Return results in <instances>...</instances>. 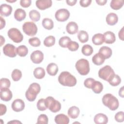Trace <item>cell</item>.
Here are the masks:
<instances>
[{
    "label": "cell",
    "mask_w": 124,
    "mask_h": 124,
    "mask_svg": "<svg viewBox=\"0 0 124 124\" xmlns=\"http://www.w3.org/2000/svg\"><path fill=\"white\" fill-rule=\"evenodd\" d=\"M59 83L64 86L68 87H73L77 84V79L69 72H62L58 77Z\"/></svg>",
    "instance_id": "6da1fadb"
},
{
    "label": "cell",
    "mask_w": 124,
    "mask_h": 124,
    "mask_svg": "<svg viewBox=\"0 0 124 124\" xmlns=\"http://www.w3.org/2000/svg\"><path fill=\"white\" fill-rule=\"evenodd\" d=\"M102 103L111 110H115L119 107L118 99L110 93H107L102 97Z\"/></svg>",
    "instance_id": "7a4b0ae2"
},
{
    "label": "cell",
    "mask_w": 124,
    "mask_h": 124,
    "mask_svg": "<svg viewBox=\"0 0 124 124\" xmlns=\"http://www.w3.org/2000/svg\"><path fill=\"white\" fill-rule=\"evenodd\" d=\"M41 87L40 85L37 83H31L25 93V96L27 99L30 102L35 100L37 95L40 93Z\"/></svg>",
    "instance_id": "3957f363"
},
{
    "label": "cell",
    "mask_w": 124,
    "mask_h": 124,
    "mask_svg": "<svg viewBox=\"0 0 124 124\" xmlns=\"http://www.w3.org/2000/svg\"><path fill=\"white\" fill-rule=\"evenodd\" d=\"M75 66L77 71L81 75H87L90 72L89 62L86 59H79L77 62Z\"/></svg>",
    "instance_id": "277c9868"
},
{
    "label": "cell",
    "mask_w": 124,
    "mask_h": 124,
    "mask_svg": "<svg viewBox=\"0 0 124 124\" xmlns=\"http://www.w3.org/2000/svg\"><path fill=\"white\" fill-rule=\"evenodd\" d=\"M45 104L47 108H48L52 112L56 113L61 110L60 102L52 96H48L45 99Z\"/></svg>",
    "instance_id": "5b68a950"
},
{
    "label": "cell",
    "mask_w": 124,
    "mask_h": 124,
    "mask_svg": "<svg viewBox=\"0 0 124 124\" xmlns=\"http://www.w3.org/2000/svg\"><path fill=\"white\" fill-rule=\"evenodd\" d=\"M114 75L115 73L113 69L108 65L101 68L98 71L99 77L108 82Z\"/></svg>",
    "instance_id": "8992f818"
},
{
    "label": "cell",
    "mask_w": 124,
    "mask_h": 124,
    "mask_svg": "<svg viewBox=\"0 0 124 124\" xmlns=\"http://www.w3.org/2000/svg\"><path fill=\"white\" fill-rule=\"evenodd\" d=\"M22 30L28 36H33L35 35L37 32V27L33 22H26L22 26Z\"/></svg>",
    "instance_id": "52a82bcc"
},
{
    "label": "cell",
    "mask_w": 124,
    "mask_h": 124,
    "mask_svg": "<svg viewBox=\"0 0 124 124\" xmlns=\"http://www.w3.org/2000/svg\"><path fill=\"white\" fill-rule=\"evenodd\" d=\"M7 34L9 37L15 43H20L23 39L22 34L20 31L16 28H11L8 31Z\"/></svg>",
    "instance_id": "ba28073f"
},
{
    "label": "cell",
    "mask_w": 124,
    "mask_h": 124,
    "mask_svg": "<svg viewBox=\"0 0 124 124\" xmlns=\"http://www.w3.org/2000/svg\"><path fill=\"white\" fill-rule=\"evenodd\" d=\"M70 12L66 9H60L57 10L55 14V18L60 22L66 21L70 16Z\"/></svg>",
    "instance_id": "9c48e42d"
},
{
    "label": "cell",
    "mask_w": 124,
    "mask_h": 124,
    "mask_svg": "<svg viewBox=\"0 0 124 124\" xmlns=\"http://www.w3.org/2000/svg\"><path fill=\"white\" fill-rule=\"evenodd\" d=\"M3 52L5 55L11 58H14L17 55L16 48L10 44H7L3 46Z\"/></svg>",
    "instance_id": "30bf717a"
},
{
    "label": "cell",
    "mask_w": 124,
    "mask_h": 124,
    "mask_svg": "<svg viewBox=\"0 0 124 124\" xmlns=\"http://www.w3.org/2000/svg\"><path fill=\"white\" fill-rule=\"evenodd\" d=\"M31 60L33 63H40L44 59V54L40 50H35L32 52L30 56Z\"/></svg>",
    "instance_id": "8fae6325"
},
{
    "label": "cell",
    "mask_w": 124,
    "mask_h": 124,
    "mask_svg": "<svg viewBox=\"0 0 124 124\" xmlns=\"http://www.w3.org/2000/svg\"><path fill=\"white\" fill-rule=\"evenodd\" d=\"M25 108L24 102L20 99H15L12 104V108L16 112H19L23 110Z\"/></svg>",
    "instance_id": "7c38bea8"
},
{
    "label": "cell",
    "mask_w": 124,
    "mask_h": 124,
    "mask_svg": "<svg viewBox=\"0 0 124 124\" xmlns=\"http://www.w3.org/2000/svg\"><path fill=\"white\" fill-rule=\"evenodd\" d=\"M12 93L8 88L0 89V99L4 101H9L12 98Z\"/></svg>",
    "instance_id": "4fadbf2b"
},
{
    "label": "cell",
    "mask_w": 124,
    "mask_h": 124,
    "mask_svg": "<svg viewBox=\"0 0 124 124\" xmlns=\"http://www.w3.org/2000/svg\"><path fill=\"white\" fill-rule=\"evenodd\" d=\"M52 4L51 0H37L36 1V7L41 10H44L50 7Z\"/></svg>",
    "instance_id": "5bb4252c"
},
{
    "label": "cell",
    "mask_w": 124,
    "mask_h": 124,
    "mask_svg": "<svg viewBox=\"0 0 124 124\" xmlns=\"http://www.w3.org/2000/svg\"><path fill=\"white\" fill-rule=\"evenodd\" d=\"M12 12V7L10 5L4 3L0 6V14L1 16H8Z\"/></svg>",
    "instance_id": "9a60e30c"
},
{
    "label": "cell",
    "mask_w": 124,
    "mask_h": 124,
    "mask_svg": "<svg viewBox=\"0 0 124 124\" xmlns=\"http://www.w3.org/2000/svg\"><path fill=\"white\" fill-rule=\"evenodd\" d=\"M103 37L104 41L106 44H113L115 42L116 40V37L115 34L110 31H108L105 32L103 34Z\"/></svg>",
    "instance_id": "2e32d148"
},
{
    "label": "cell",
    "mask_w": 124,
    "mask_h": 124,
    "mask_svg": "<svg viewBox=\"0 0 124 124\" xmlns=\"http://www.w3.org/2000/svg\"><path fill=\"white\" fill-rule=\"evenodd\" d=\"M93 120L96 124H106L108 122V118L106 115L103 113H98L95 115Z\"/></svg>",
    "instance_id": "e0dca14e"
},
{
    "label": "cell",
    "mask_w": 124,
    "mask_h": 124,
    "mask_svg": "<svg viewBox=\"0 0 124 124\" xmlns=\"http://www.w3.org/2000/svg\"><path fill=\"white\" fill-rule=\"evenodd\" d=\"M66 30L67 32L70 34H76L78 30V25L75 22H69L66 25Z\"/></svg>",
    "instance_id": "ac0fdd59"
},
{
    "label": "cell",
    "mask_w": 124,
    "mask_h": 124,
    "mask_svg": "<svg viewBox=\"0 0 124 124\" xmlns=\"http://www.w3.org/2000/svg\"><path fill=\"white\" fill-rule=\"evenodd\" d=\"M55 122L57 124H68L69 119L67 116L64 114H59L55 117Z\"/></svg>",
    "instance_id": "d6986e66"
},
{
    "label": "cell",
    "mask_w": 124,
    "mask_h": 124,
    "mask_svg": "<svg viewBox=\"0 0 124 124\" xmlns=\"http://www.w3.org/2000/svg\"><path fill=\"white\" fill-rule=\"evenodd\" d=\"M106 19L108 25L113 26L117 23L118 21V17L116 14L110 13L107 16Z\"/></svg>",
    "instance_id": "ffe728a7"
},
{
    "label": "cell",
    "mask_w": 124,
    "mask_h": 124,
    "mask_svg": "<svg viewBox=\"0 0 124 124\" xmlns=\"http://www.w3.org/2000/svg\"><path fill=\"white\" fill-rule=\"evenodd\" d=\"M26 16V13L25 10L22 9H17L14 13V17L18 21H21Z\"/></svg>",
    "instance_id": "44dd1931"
},
{
    "label": "cell",
    "mask_w": 124,
    "mask_h": 124,
    "mask_svg": "<svg viewBox=\"0 0 124 124\" xmlns=\"http://www.w3.org/2000/svg\"><path fill=\"white\" fill-rule=\"evenodd\" d=\"M99 53L101 54L105 59H107L111 56L112 52L110 47L107 46H103L99 49Z\"/></svg>",
    "instance_id": "7402d4cb"
},
{
    "label": "cell",
    "mask_w": 124,
    "mask_h": 124,
    "mask_svg": "<svg viewBox=\"0 0 124 124\" xmlns=\"http://www.w3.org/2000/svg\"><path fill=\"white\" fill-rule=\"evenodd\" d=\"M46 71L49 75L55 76L58 71V66L55 63H50L46 67Z\"/></svg>",
    "instance_id": "603a6c76"
},
{
    "label": "cell",
    "mask_w": 124,
    "mask_h": 124,
    "mask_svg": "<svg viewBox=\"0 0 124 124\" xmlns=\"http://www.w3.org/2000/svg\"><path fill=\"white\" fill-rule=\"evenodd\" d=\"M80 113L78 108L76 106H72L68 110V115L72 119H76L78 117Z\"/></svg>",
    "instance_id": "cb8c5ba5"
},
{
    "label": "cell",
    "mask_w": 124,
    "mask_h": 124,
    "mask_svg": "<svg viewBox=\"0 0 124 124\" xmlns=\"http://www.w3.org/2000/svg\"><path fill=\"white\" fill-rule=\"evenodd\" d=\"M105 59L100 53L95 54L92 58L93 62L96 65H102L105 62Z\"/></svg>",
    "instance_id": "d4e9b609"
},
{
    "label": "cell",
    "mask_w": 124,
    "mask_h": 124,
    "mask_svg": "<svg viewBox=\"0 0 124 124\" xmlns=\"http://www.w3.org/2000/svg\"><path fill=\"white\" fill-rule=\"evenodd\" d=\"M92 42L95 45H102L104 42L103 34L100 33L95 34L92 37Z\"/></svg>",
    "instance_id": "484cf974"
},
{
    "label": "cell",
    "mask_w": 124,
    "mask_h": 124,
    "mask_svg": "<svg viewBox=\"0 0 124 124\" xmlns=\"http://www.w3.org/2000/svg\"><path fill=\"white\" fill-rule=\"evenodd\" d=\"M33 75L37 79H42L45 76V71L42 67H37L33 71Z\"/></svg>",
    "instance_id": "4316f807"
},
{
    "label": "cell",
    "mask_w": 124,
    "mask_h": 124,
    "mask_svg": "<svg viewBox=\"0 0 124 124\" xmlns=\"http://www.w3.org/2000/svg\"><path fill=\"white\" fill-rule=\"evenodd\" d=\"M43 27L48 30H50L53 28L54 23L51 19L48 18H45L42 22Z\"/></svg>",
    "instance_id": "83f0119b"
},
{
    "label": "cell",
    "mask_w": 124,
    "mask_h": 124,
    "mask_svg": "<svg viewBox=\"0 0 124 124\" xmlns=\"http://www.w3.org/2000/svg\"><path fill=\"white\" fill-rule=\"evenodd\" d=\"M91 89L94 93L99 94L102 91L103 89V86L102 83L100 81L95 80Z\"/></svg>",
    "instance_id": "f1b7e54d"
},
{
    "label": "cell",
    "mask_w": 124,
    "mask_h": 124,
    "mask_svg": "<svg viewBox=\"0 0 124 124\" xmlns=\"http://www.w3.org/2000/svg\"><path fill=\"white\" fill-rule=\"evenodd\" d=\"M124 3V1L123 0H112L110 2V6L112 9L117 10L123 7Z\"/></svg>",
    "instance_id": "f546056e"
},
{
    "label": "cell",
    "mask_w": 124,
    "mask_h": 124,
    "mask_svg": "<svg viewBox=\"0 0 124 124\" xmlns=\"http://www.w3.org/2000/svg\"><path fill=\"white\" fill-rule=\"evenodd\" d=\"M78 38L79 41L82 43H84L87 42L89 40V35L87 32L85 31H80L78 34Z\"/></svg>",
    "instance_id": "4dcf8cb0"
},
{
    "label": "cell",
    "mask_w": 124,
    "mask_h": 124,
    "mask_svg": "<svg viewBox=\"0 0 124 124\" xmlns=\"http://www.w3.org/2000/svg\"><path fill=\"white\" fill-rule=\"evenodd\" d=\"M16 53L20 57H25L28 53V49L26 46L21 45L16 48Z\"/></svg>",
    "instance_id": "1f68e13d"
},
{
    "label": "cell",
    "mask_w": 124,
    "mask_h": 124,
    "mask_svg": "<svg viewBox=\"0 0 124 124\" xmlns=\"http://www.w3.org/2000/svg\"><path fill=\"white\" fill-rule=\"evenodd\" d=\"M82 53L85 56H90L93 52V49L92 46L89 45H84L81 49Z\"/></svg>",
    "instance_id": "d6a6232c"
},
{
    "label": "cell",
    "mask_w": 124,
    "mask_h": 124,
    "mask_svg": "<svg viewBox=\"0 0 124 124\" xmlns=\"http://www.w3.org/2000/svg\"><path fill=\"white\" fill-rule=\"evenodd\" d=\"M29 16L31 20L34 22L39 21L40 19V14L36 10H32L29 12Z\"/></svg>",
    "instance_id": "836d02e7"
},
{
    "label": "cell",
    "mask_w": 124,
    "mask_h": 124,
    "mask_svg": "<svg viewBox=\"0 0 124 124\" xmlns=\"http://www.w3.org/2000/svg\"><path fill=\"white\" fill-rule=\"evenodd\" d=\"M55 43V38L52 35L46 37L44 41V45L46 47L53 46Z\"/></svg>",
    "instance_id": "e575fe53"
},
{
    "label": "cell",
    "mask_w": 124,
    "mask_h": 124,
    "mask_svg": "<svg viewBox=\"0 0 124 124\" xmlns=\"http://www.w3.org/2000/svg\"><path fill=\"white\" fill-rule=\"evenodd\" d=\"M121 79L119 75L115 74L108 81L112 86H116L121 83Z\"/></svg>",
    "instance_id": "d590c367"
},
{
    "label": "cell",
    "mask_w": 124,
    "mask_h": 124,
    "mask_svg": "<svg viewBox=\"0 0 124 124\" xmlns=\"http://www.w3.org/2000/svg\"><path fill=\"white\" fill-rule=\"evenodd\" d=\"M11 76L14 81H18L22 77V72L20 70L17 69H15L12 71Z\"/></svg>",
    "instance_id": "8d00e7d4"
},
{
    "label": "cell",
    "mask_w": 124,
    "mask_h": 124,
    "mask_svg": "<svg viewBox=\"0 0 124 124\" xmlns=\"http://www.w3.org/2000/svg\"><path fill=\"white\" fill-rule=\"evenodd\" d=\"M71 41V39L69 37L63 36L60 39L59 41V44L61 47L63 48H66V47H67L68 44Z\"/></svg>",
    "instance_id": "74e56055"
},
{
    "label": "cell",
    "mask_w": 124,
    "mask_h": 124,
    "mask_svg": "<svg viewBox=\"0 0 124 124\" xmlns=\"http://www.w3.org/2000/svg\"><path fill=\"white\" fill-rule=\"evenodd\" d=\"M67 48L70 51H75L78 49L79 44L77 42L71 40L68 43L67 45Z\"/></svg>",
    "instance_id": "f35d334b"
},
{
    "label": "cell",
    "mask_w": 124,
    "mask_h": 124,
    "mask_svg": "<svg viewBox=\"0 0 124 124\" xmlns=\"http://www.w3.org/2000/svg\"><path fill=\"white\" fill-rule=\"evenodd\" d=\"M37 108L40 111H44L47 109L45 104V99L41 98L37 103Z\"/></svg>",
    "instance_id": "ab89813d"
},
{
    "label": "cell",
    "mask_w": 124,
    "mask_h": 124,
    "mask_svg": "<svg viewBox=\"0 0 124 124\" xmlns=\"http://www.w3.org/2000/svg\"><path fill=\"white\" fill-rule=\"evenodd\" d=\"M11 82L9 79L6 78H2L0 80V89L8 88H9L10 87Z\"/></svg>",
    "instance_id": "60d3db41"
},
{
    "label": "cell",
    "mask_w": 124,
    "mask_h": 124,
    "mask_svg": "<svg viewBox=\"0 0 124 124\" xmlns=\"http://www.w3.org/2000/svg\"><path fill=\"white\" fill-rule=\"evenodd\" d=\"M48 122V119L47 116L44 114H42L40 115L37 119V124H47Z\"/></svg>",
    "instance_id": "b9f144b4"
},
{
    "label": "cell",
    "mask_w": 124,
    "mask_h": 124,
    "mask_svg": "<svg viewBox=\"0 0 124 124\" xmlns=\"http://www.w3.org/2000/svg\"><path fill=\"white\" fill-rule=\"evenodd\" d=\"M29 44L32 46L38 47L41 45V41L38 37H32L29 39Z\"/></svg>",
    "instance_id": "7bdbcfd3"
},
{
    "label": "cell",
    "mask_w": 124,
    "mask_h": 124,
    "mask_svg": "<svg viewBox=\"0 0 124 124\" xmlns=\"http://www.w3.org/2000/svg\"><path fill=\"white\" fill-rule=\"evenodd\" d=\"M95 80L92 78H88L84 80V86L87 88L91 89Z\"/></svg>",
    "instance_id": "ee69618b"
},
{
    "label": "cell",
    "mask_w": 124,
    "mask_h": 124,
    "mask_svg": "<svg viewBox=\"0 0 124 124\" xmlns=\"http://www.w3.org/2000/svg\"><path fill=\"white\" fill-rule=\"evenodd\" d=\"M115 120L119 123L123 122L124 121V114L123 111H119L115 115Z\"/></svg>",
    "instance_id": "f6af8a7d"
},
{
    "label": "cell",
    "mask_w": 124,
    "mask_h": 124,
    "mask_svg": "<svg viewBox=\"0 0 124 124\" xmlns=\"http://www.w3.org/2000/svg\"><path fill=\"white\" fill-rule=\"evenodd\" d=\"M31 3V0H21L20 1V5L24 8L29 7Z\"/></svg>",
    "instance_id": "bcb514c9"
},
{
    "label": "cell",
    "mask_w": 124,
    "mask_h": 124,
    "mask_svg": "<svg viewBox=\"0 0 124 124\" xmlns=\"http://www.w3.org/2000/svg\"><path fill=\"white\" fill-rule=\"evenodd\" d=\"M91 0H80L79 1L80 5L83 7H88L91 4Z\"/></svg>",
    "instance_id": "7dc6e473"
},
{
    "label": "cell",
    "mask_w": 124,
    "mask_h": 124,
    "mask_svg": "<svg viewBox=\"0 0 124 124\" xmlns=\"http://www.w3.org/2000/svg\"><path fill=\"white\" fill-rule=\"evenodd\" d=\"M7 110L6 107L5 105L0 104V115L2 116L5 114Z\"/></svg>",
    "instance_id": "c3c4849f"
},
{
    "label": "cell",
    "mask_w": 124,
    "mask_h": 124,
    "mask_svg": "<svg viewBox=\"0 0 124 124\" xmlns=\"http://www.w3.org/2000/svg\"><path fill=\"white\" fill-rule=\"evenodd\" d=\"M119 37V38L122 40V41H124V27H122L121 30L119 31L118 33Z\"/></svg>",
    "instance_id": "681fc988"
},
{
    "label": "cell",
    "mask_w": 124,
    "mask_h": 124,
    "mask_svg": "<svg viewBox=\"0 0 124 124\" xmlns=\"http://www.w3.org/2000/svg\"><path fill=\"white\" fill-rule=\"evenodd\" d=\"M77 0H66V2L68 5L70 6H73L75 5Z\"/></svg>",
    "instance_id": "f907efd6"
},
{
    "label": "cell",
    "mask_w": 124,
    "mask_h": 124,
    "mask_svg": "<svg viewBox=\"0 0 124 124\" xmlns=\"http://www.w3.org/2000/svg\"><path fill=\"white\" fill-rule=\"evenodd\" d=\"M96 2L99 5H104L107 2V0H96Z\"/></svg>",
    "instance_id": "816d5d0a"
},
{
    "label": "cell",
    "mask_w": 124,
    "mask_h": 124,
    "mask_svg": "<svg viewBox=\"0 0 124 124\" xmlns=\"http://www.w3.org/2000/svg\"><path fill=\"white\" fill-rule=\"evenodd\" d=\"M0 30L2 29L5 26V21L1 16H0Z\"/></svg>",
    "instance_id": "f5cc1de1"
},
{
    "label": "cell",
    "mask_w": 124,
    "mask_h": 124,
    "mask_svg": "<svg viewBox=\"0 0 124 124\" xmlns=\"http://www.w3.org/2000/svg\"><path fill=\"white\" fill-rule=\"evenodd\" d=\"M119 95L122 97H124V87H122L119 90Z\"/></svg>",
    "instance_id": "db71d44e"
},
{
    "label": "cell",
    "mask_w": 124,
    "mask_h": 124,
    "mask_svg": "<svg viewBox=\"0 0 124 124\" xmlns=\"http://www.w3.org/2000/svg\"><path fill=\"white\" fill-rule=\"evenodd\" d=\"M0 38H1V39H0V41H1V44H0V46H1L2 45V44H3V43H4V42H5V39H4V38L2 37V36H0Z\"/></svg>",
    "instance_id": "11a10c76"
},
{
    "label": "cell",
    "mask_w": 124,
    "mask_h": 124,
    "mask_svg": "<svg viewBox=\"0 0 124 124\" xmlns=\"http://www.w3.org/2000/svg\"><path fill=\"white\" fill-rule=\"evenodd\" d=\"M8 123H14V124H18V123H21L17 120H14L13 121H10V122H9Z\"/></svg>",
    "instance_id": "9f6ffc18"
},
{
    "label": "cell",
    "mask_w": 124,
    "mask_h": 124,
    "mask_svg": "<svg viewBox=\"0 0 124 124\" xmlns=\"http://www.w3.org/2000/svg\"><path fill=\"white\" fill-rule=\"evenodd\" d=\"M6 1H7V2H15V1H16V0H14V1H10V0H6Z\"/></svg>",
    "instance_id": "6f0895ef"
}]
</instances>
